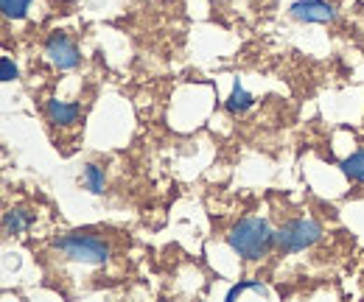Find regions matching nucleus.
Masks as SVG:
<instances>
[{
    "mask_svg": "<svg viewBox=\"0 0 364 302\" xmlns=\"http://www.w3.org/2000/svg\"><path fill=\"white\" fill-rule=\"evenodd\" d=\"M230 249L244 260H261L274 247L272 227L264 218H241L228 235Z\"/></svg>",
    "mask_w": 364,
    "mask_h": 302,
    "instance_id": "obj_1",
    "label": "nucleus"
},
{
    "mask_svg": "<svg viewBox=\"0 0 364 302\" xmlns=\"http://www.w3.org/2000/svg\"><path fill=\"white\" fill-rule=\"evenodd\" d=\"M247 291H255V294H261V297H269V291H267V286H261V280H244V283H235V286L230 288L228 300H235V297H241V294H247Z\"/></svg>",
    "mask_w": 364,
    "mask_h": 302,
    "instance_id": "obj_11",
    "label": "nucleus"
},
{
    "mask_svg": "<svg viewBox=\"0 0 364 302\" xmlns=\"http://www.w3.org/2000/svg\"><path fill=\"white\" fill-rule=\"evenodd\" d=\"M339 168H342V173H345L348 179L364 182V151H356V154H350L348 160H342Z\"/></svg>",
    "mask_w": 364,
    "mask_h": 302,
    "instance_id": "obj_9",
    "label": "nucleus"
},
{
    "mask_svg": "<svg viewBox=\"0 0 364 302\" xmlns=\"http://www.w3.org/2000/svg\"><path fill=\"white\" fill-rule=\"evenodd\" d=\"M46 53L56 70H76L79 62H82V53H79L76 43H73L68 34H62V31H53V34L48 37Z\"/></svg>",
    "mask_w": 364,
    "mask_h": 302,
    "instance_id": "obj_4",
    "label": "nucleus"
},
{
    "mask_svg": "<svg viewBox=\"0 0 364 302\" xmlns=\"http://www.w3.org/2000/svg\"><path fill=\"white\" fill-rule=\"evenodd\" d=\"M319 238H322V224L314 218H294V221H286L277 232H274V247L286 255H294V252H303L309 247H314Z\"/></svg>",
    "mask_w": 364,
    "mask_h": 302,
    "instance_id": "obj_3",
    "label": "nucleus"
},
{
    "mask_svg": "<svg viewBox=\"0 0 364 302\" xmlns=\"http://www.w3.org/2000/svg\"><path fill=\"white\" fill-rule=\"evenodd\" d=\"M82 185H85L90 193H104V171H101L98 166H85Z\"/></svg>",
    "mask_w": 364,
    "mask_h": 302,
    "instance_id": "obj_10",
    "label": "nucleus"
},
{
    "mask_svg": "<svg viewBox=\"0 0 364 302\" xmlns=\"http://www.w3.org/2000/svg\"><path fill=\"white\" fill-rule=\"evenodd\" d=\"M289 11L300 23H333L336 20V9L328 0H297L291 3Z\"/></svg>",
    "mask_w": 364,
    "mask_h": 302,
    "instance_id": "obj_5",
    "label": "nucleus"
},
{
    "mask_svg": "<svg viewBox=\"0 0 364 302\" xmlns=\"http://www.w3.org/2000/svg\"><path fill=\"white\" fill-rule=\"evenodd\" d=\"M34 224V213L26 210V207H11L9 213H3V235L6 238H14V235H23L26 230H31Z\"/></svg>",
    "mask_w": 364,
    "mask_h": 302,
    "instance_id": "obj_7",
    "label": "nucleus"
},
{
    "mask_svg": "<svg viewBox=\"0 0 364 302\" xmlns=\"http://www.w3.org/2000/svg\"><path fill=\"white\" fill-rule=\"evenodd\" d=\"M252 101H255V98H252V95H250L247 90H244V85H241V82H235V85H232V92H230V98H228V104H225V107H228L230 115H241V112H247V109L252 107Z\"/></svg>",
    "mask_w": 364,
    "mask_h": 302,
    "instance_id": "obj_8",
    "label": "nucleus"
},
{
    "mask_svg": "<svg viewBox=\"0 0 364 302\" xmlns=\"http://www.w3.org/2000/svg\"><path fill=\"white\" fill-rule=\"evenodd\" d=\"M46 115H48V121L56 124V126H73V124H79V118H82V107H79V104L59 101V98H48Z\"/></svg>",
    "mask_w": 364,
    "mask_h": 302,
    "instance_id": "obj_6",
    "label": "nucleus"
},
{
    "mask_svg": "<svg viewBox=\"0 0 364 302\" xmlns=\"http://www.w3.org/2000/svg\"><path fill=\"white\" fill-rule=\"evenodd\" d=\"M17 79V65L11 62V56H3V82H14Z\"/></svg>",
    "mask_w": 364,
    "mask_h": 302,
    "instance_id": "obj_13",
    "label": "nucleus"
},
{
    "mask_svg": "<svg viewBox=\"0 0 364 302\" xmlns=\"http://www.w3.org/2000/svg\"><path fill=\"white\" fill-rule=\"evenodd\" d=\"M53 249L59 255H65L68 260H76V263H107L112 258V247L98 238V235H87V232H70V235H59L53 241Z\"/></svg>",
    "mask_w": 364,
    "mask_h": 302,
    "instance_id": "obj_2",
    "label": "nucleus"
},
{
    "mask_svg": "<svg viewBox=\"0 0 364 302\" xmlns=\"http://www.w3.org/2000/svg\"><path fill=\"white\" fill-rule=\"evenodd\" d=\"M34 0H0V6H3V14L9 17V20H23L26 14H28V6H31Z\"/></svg>",
    "mask_w": 364,
    "mask_h": 302,
    "instance_id": "obj_12",
    "label": "nucleus"
}]
</instances>
